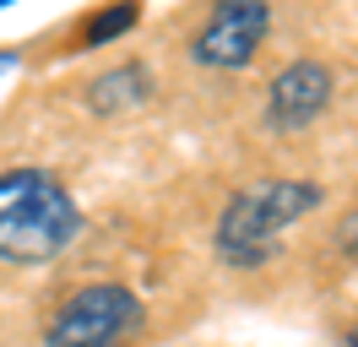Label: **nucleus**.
Here are the masks:
<instances>
[{"mask_svg": "<svg viewBox=\"0 0 358 347\" xmlns=\"http://www.w3.org/2000/svg\"><path fill=\"white\" fill-rule=\"evenodd\" d=\"M331 92H336L331 65H320V60L282 65L266 87V125L277 130V136H293V130L315 125V120L326 114V104H331Z\"/></svg>", "mask_w": 358, "mask_h": 347, "instance_id": "obj_5", "label": "nucleus"}, {"mask_svg": "<svg viewBox=\"0 0 358 347\" xmlns=\"http://www.w3.org/2000/svg\"><path fill=\"white\" fill-rule=\"evenodd\" d=\"M82 234V206L44 169L0 174V266H44Z\"/></svg>", "mask_w": 358, "mask_h": 347, "instance_id": "obj_1", "label": "nucleus"}, {"mask_svg": "<svg viewBox=\"0 0 358 347\" xmlns=\"http://www.w3.org/2000/svg\"><path fill=\"white\" fill-rule=\"evenodd\" d=\"M348 250H358V228H348Z\"/></svg>", "mask_w": 358, "mask_h": 347, "instance_id": "obj_9", "label": "nucleus"}, {"mask_svg": "<svg viewBox=\"0 0 358 347\" xmlns=\"http://www.w3.org/2000/svg\"><path fill=\"white\" fill-rule=\"evenodd\" d=\"M266 33H271V6H261V0H228V6H217L201 22L190 55L206 71H239V65L255 60V49L266 43Z\"/></svg>", "mask_w": 358, "mask_h": 347, "instance_id": "obj_4", "label": "nucleus"}, {"mask_svg": "<svg viewBox=\"0 0 358 347\" xmlns=\"http://www.w3.org/2000/svg\"><path fill=\"white\" fill-rule=\"evenodd\" d=\"M326 201L315 179H255L234 195L217 217V255L239 271H255L277 255V244L293 222H304Z\"/></svg>", "mask_w": 358, "mask_h": 347, "instance_id": "obj_2", "label": "nucleus"}, {"mask_svg": "<svg viewBox=\"0 0 358 347\" xmlns=\"http://www.w3.org/2000/svg\"><path fill=\"white\" fill-rule=\"evenodd\" d=\"M11 65H17V49H6V55H0V71H11Z\"/></svg>", "mask_w": 358, "mask_h": 347, "instance_id": "obj_8", "label": "nucleus"}, {"mask_svg": "<svg viewBox=\"0 0 358 347\" xmlns=\"http://www.w3.org/2000/svg\"><path fill=\"white\" fill-rule=\"evenodd\" d=\"M141 325V299L120 282L76 288L44 325V347H120Z\"/></svg>", "mask_w": 358, "mask_h": 347, "instance_id": "obj_3", "label": "nucleus"}, {"mask_svg": "<svg viewBox=\"0 0 358 347\" xmlns=\"http://www.w3.org/2000/svg\"><path fill=\"white\" fill-rule=\"evenodd\" d=\"M136 22H141V6H114V11L87 22V43H109V38H120V33H131Z\"/></svg>", "mask_w": 358, "mask_h": 347, "instance_id": "obj_7", "label": "nucleus"}, {"mask_svg": "<svg viewBox=\"0 0 358 347\" xmlns=\"http://www.w3.org/2000/svg\"><path fill=\"white\" fill-rule=\"evenodd\" d=\"M342 347H358V331H353V337H348V342H342Z\"/></svg>", "mask_w": 358, "mask_h": 347, "instance_id": "obj_10", "label": "nucleus"}, {"mask_svg": "<svg viewBox=\"0 0 358 347\" xmlns=\"http://www.w3.org/2000/svg\"><path fill=\"white\" fill-rule=\"evenodd\" d=\"M152 98V71L141 60H125L114 65V71H103V76H92L87 87V108L92 114H125V108H141Z\"/></svg>", "mask_w": 358, "mask_h": 347, "instance_id": "obj_6", "label": "nucleus"}]
</instances>
